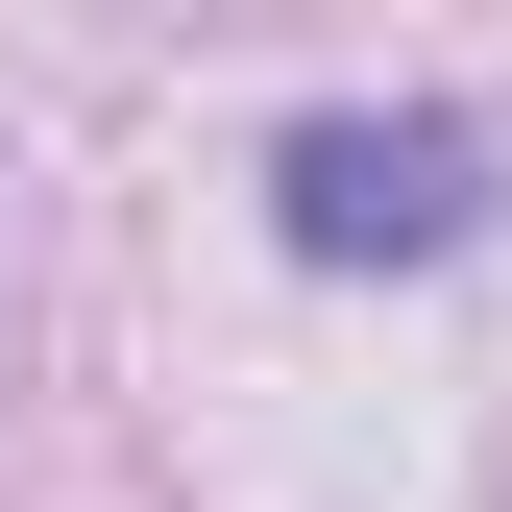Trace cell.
Here are the masks:
<instances>
[{
	"mask_svg": "<svg viewBox=\"0 0 512 512\" xmlns=\"http://www.w3.org/2000/svg\"><path fill=\"white\" fill-rule=\"evenodd\" d=\"M464 122H293V244H317V269H391V244H439V220H464Z\"/></svg>",
	"mask_w": 512,
	"mask_h": 512,
	"instance_id": "1",
	"label": "cell"
}]
</instances>
